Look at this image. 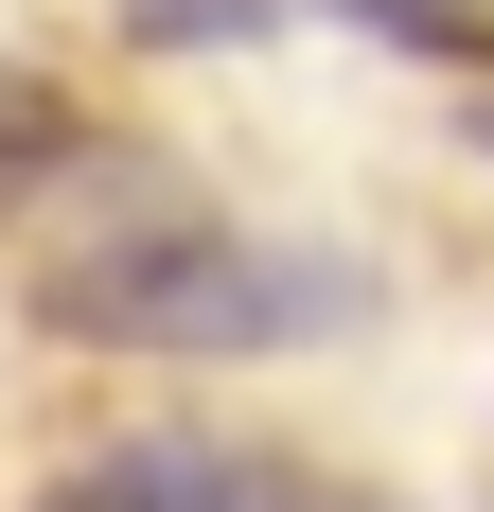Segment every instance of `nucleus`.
Returning a JSON list of instances; mask_svg holds the SVG:
<instances>
[{
  "label": "nucleus",
  "instance_id": "1",
  "mask_svg": "<svg viewBox=\"0 0 494 512\" xmlns=\"http://www.w3.org/2000/svg\"><path fill=\"white\" fill-rule=\"evenodd\" d=\"M371 301L336 248H265V230H212L195 195H124L89 248L36 265V318L89 336V354H265V336H336Z\"/></svg>",
  "mask_w": 494,
  "mask_h": 512
},
{
  "label": "nucleus",
  "instance_id": "2",
  "mask_svg": "<svg viewBox=\"0 0 494 512\" xmlns=\"http://www.w3.org/2000/svg\"><path fill=\"white\" fill-rule=\"evenodd\" d=\"M36 512H265V460H247V442H106V460H71Z\"/></svg>",
  "mask_w": 494,
  "mask_h": 512
},
{
  "label": "nucleus",
  "instance_id": "3",
  "mask_svg": "<svg viewBox=\"0 0 494 512\" xmlns=\"http://www.w3.org/2000/svg\"><path fill=\"white\" fill-rule=\"evenodd\" d=\"M336 18H371L389 53H442V71H494V0H336Z\"/></svg>",
  "mask_w": 494,
  "mask_h": 512
},
{
  "label": "nucleus",
  "instance_id": "4",
  "mask_svg": "<svg viewBox=\"0 0 494 512\" xmlns=\"http://www.w3.org/2000/svg\"><path fill=\"white\" fill-rule=\"evenodd\" d=\"M124 36L142 53H247V36H283V0H124Z\"/></svg>",
  "mask_w": 494,
  "mask_h": 512
},
{
  "label": "nucleus",
  "instance_id": "5",
  "mask_svg": "<svg viewBox=\"0 0 494 512\" xmlns=\"http://www.w3.org/2000/svg\"><path fill=\"white\" fill-rule=\"evenodd\" d=\"M459 142H477V159H494V89H477V124H459Z\"/></svg>",
  "mask_w": 494,
  "mask_h": 512
},
{
  "label": "nucleus",
  "instance_id": "6",
  "mask_svg": "<svg viewBox=\"0 0 494 512\" xmlns=\"http://www.w3.org/2000/svg\"><path fill=\"white\" fill-rule=\"evenodd\" d=\"M18 124H53V106H0V142H18Z\"/></svg>",
  "mask_w": 494,
  "mask_h": 512
}]
</instances>
